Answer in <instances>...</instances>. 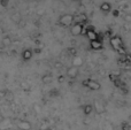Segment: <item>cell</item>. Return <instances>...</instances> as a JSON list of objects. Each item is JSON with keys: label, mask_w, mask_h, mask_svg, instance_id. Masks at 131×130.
<instances>
[{"label": "cell", "mask_w": 131, "mask_h": 130, "mask_svg": "<svg viewBox=\"0 0 131 130\" xmlns=\"http://www.w3.org/2000/svg\"><path fill=\"white\" fill-rule=\"evenodd\" d=\"M72 64H74L75 67L82 66V64H83V59H82L81 57H78V55H76V57H74V60H72Z\"/></svg>", "instance_id": "5bb4252c"}, {"label": "cell", "mask_w": 131, "mask_h": 130, "mask_svg": "<svg viewBox=\"0 0 131 130\" xmlns=\"http://www.w3.org/2000/svg\"><path fill=\"white\" fill-rule=\"evenodd\" d=\"M92 112H93V106L91 105V104H86L83 107V113L85 115H90Z\"/></svg>", "instance_id": "4fadbf2b"}, {"label": "cell", "mask_w": 131, "mask_h": 130, "mask_svg": "<svg viewBox=\"0 0 131 130\" xmlns=\"http://www.w3.org/2000/svg\"><path fill=\"white\" fill-rule=\"evenodd\" d=\"M52 81H53V76L51 74H44L41 76V83H44V84H50V83H52Z\"/></svg>", "instance_id": "7c38bea8"}, {"label": "cell", "mask_w": 131, "mask_h": 130, "mask_svg": "<svg viewBox=\"0 0 131 130\" xmlns=\"http://www.w3.org/2000/svg\"><path fill=\"white\" fill-rule=\"evenodd\" d=\"M67 76L69 78H71V80H75V78L78 76L79 74V70H78V67H75V66H71L69 67V68L67 69Z\"/></svg>", "instance_id": "ba28073f"}, {"label": "cell", "mask_w": 131, "mask_h": 130, "mask_svg": "<svg viewBox=\"0 0 131 130\" xmlns=\"http://www.w3.org/2000/svg\"><path fill=\"white\" fill-rule=\"evenodd\" d=\"M71 1H76L77 2V1H81V0H71Z\"/></svg>", "instance_id": "cb8c5ba5"}, {"label": "cell", "mask_w": 131, "mask_h": 130, "mask_svg": "<svg viewBox=\"0 0 131 130\" xmlns=\"http://www.w3.org/2000/svg\"><path fill=\"white\" fill-rule=\"evenodd\" d=\"M41 52V50L40 48H35V51H34V54L35 53H37V54H38V53H40Z\"/></svg>", "instance_id": "603a6c76"}, {"label": "cell", "mask_w": 131, "mask_h": 130, "mask_svg": "<svg viewBox=\"0 0 131 130\" xmlns=\"http://www.w3.org/2000/svg\"><path fill=\"white\" fill-rule=\"evenodd\" d=\"M109 44H111V46L120 55H122V57L127 55V51H125V48H124V44H123V40L121 39L120 36H112L111 39H109Z\"/></svg>", "instance_id": "6da1fadb"}, {"label": "cell", "mask_w": 131, "mask_h": 130, "mask_svg": "<svg viewBox=\"0 0 131 130\" xmlns=\"http://www.w3.org/2000/svg\"><path fill=\"white\" fill-rule=\"evenodd\" d=\"M74 21H75V16L72 14H63L59 17V21H58V24L61 25V27H71L74 24Z\"/></svg>", "instance_id": "7a4b0ae2"}, {"label": "cell", "mask_w": 131, "mask_h": 130, "mask_svg": "<svg viewBox=\"0 0 131 130\" xmlns=\"http://www.w3.org/2000/svg\"><path fill=\"white\" fill-rule=\"evenodd\" d=\"M46 130H48V129H46Z\"/></svg>", "instance_id": "484cf974"}, {"label": "cell", "mask_w": 131, "mask_h": 130, "mask_svg": "<svg viewBox=\"0 0 131 130\" xmlns=\"http://www.w3.org/2000/svg\"><path fill=\"white\" fill-rule=\"evenodd\" d=\"M125 21H127V22H131V15H130V14L125 15Z\"/></svg>", "instance_id": "44dd1931"}, {"label": "cell", "mask_w": 131, "mask_h": 130, "mask_svg": "<svg viewBox=\"0 0 131 130\" xmlns=\"http://www.w3.org/2000/svg\"><path fill=\"white\" fill-rule=\"evenodd\" d=\"M5 99H6V100H8L9 103L14 101V93L12 91H8V90H6V93H5Z\"/></svg>", "instance_id": "9a60e30c"}, {"label": "cell", "mask_w": 131, "mask_h": 130, "mask_svg": "<svg viewBox=\"0 0 131 130\" xmlns=\"http://www.w3.org/2000/svg\"><path fill=\"white\" fill-rule=\"evenodd\" d=\"M84 29H85V28H84V25L82 24V23L76 22L71 25V28H70V32H71L72 36L77 37V36H81V35L83 34Z\"/></svg>", "instance_id": "5b68a950"}, {"label": "cell", "mask_w": 131, "mask_h": 130, "mask_svg": "<svg viewBox=\"0 0 131 130\" xmlns=\"http://www.w3.org/2000/svg\"><path fill=\"white\" fill-rule=\"evenodd\" d=\"M63 81H64V76L63 75H60L59 77H58V82L59 83H63Z\"/></svg>", "instance_id": "d6986e66"}, {"label": "cell", "mask_w": 131, "mask_h": 130, "mask_svg": "<svg viewBox=\"0 0 131 130\" xmlns=\"http://www.w3.org/2000/svg\"><path fill=\"white\" fill-rule=\"evenodd\" d=\"M122 130H131V124L129 122H123L122 123Z\"/></svg>", "instance_id": "ac0fdd59"}, {"label": "cell", "mask_w": 131, "mask_h": 130, "mask_svg": "<svg viewBox=\"0 0 131 130\" xmlns=\"http://www.w3.org/2000/svg\"><path fill=\"white\" fill-rule=\"evenodd\" d=\"M100 10L102 12V13H105V14H107V13H109V12L112 10V5L109 4V2H107V1H105V2H102L101 5H100Z\"/></svg>", "instance_id": "30bf717a"}, {"label": "cell", "mask_w": 131, "mask_h": 130, "mask_svg": "<svg viewBox=\"0 0 131 130\" xmlns=\"http://www.w3.org/2000/svg\"><path fill=\"white\" fill-rule=\"evenodd\" d=\"M67 53H68V55H71V57H76V55H77V50H76L75 47H68Z\"/></svg>", "instance_id": "e0dca14e"}, {"label": "cell", "mask_w": 131, "mask_h": 130, "mask_svg": "<svg viewBox=\"0 0 131 130\" xmlns=\"http://www.w3.org/2000/svg\"><path fill=\"white\" fill-rule=\"evenodd\" d=\"M118 15H120V12H118L117 9H115V10L113 12V16H115V17H118Z\"/></svg>", "instance_id": "ffe728a7"}, {"label": "cell", "mask_w": 131, "mask_h": 130, "mask_svg": "<svg viewBox=\"0 0 131 130\" xmlns=\"http://www.w3.org/2000/svg\"><path fill=\"white\" fill-rule=\"evenodd\" d=\"M36 1H38V2H40V1H44V0H36Z\"/></svg>", "instance_id": "d4e9b609"}, {"label": "cell", "mask_w": 131, "mask_h": 130, "mask_svg": "<svg viewBox=\"0 0 131 130\" xmlns=\"http://www.w3.org/2000/svg\"><path fill=\"white\" fill-rule=\"evenodd\" d=\"M82 85L85 88H88L91 91H98V90L101 89V84H100L98 81L92 80V78H86L82 82Z\"/></svg>", "instance_id": "3957f363"}, {"label": "cell", "mask_w": 131, "mask_h": 130, "mask_svg": "<svg viewBox=\"0 0 131 130\" xmlns=\"http://www.w3.org/2000/svg\"><path fill=\"white\" fill-rule=\"evenodd\" d=\"M104 44H102V40L101 39H97V40H93V41H90V47L94 51H99L102 48Z\"/></svg>", "instance_id": "9c48e42d"}, {"label": "cell", "mask_w": 131, "mask_h": 130, "mask_svg": "<svg viewBox=\"0 0 131 130\" xmlns=\"http://www.w3.org/2000/svg\"><path fill=\"white\" fill-rule=\"evenodd\" d=\"M17 128L20 130H31L32 124L28 120H18L17 121Z\"/></svg>", "instance_id": "52a82bcc"}, {"label": "cell", "mask_w": 131, "mask_h": 130, "mask_svg": "<svg viewBox=\"0 0 131 130\" xmlns=\"http://www.w3.org/2000/svg\"><path fill=\"white\" fill-rule=\"evenodd\" d=\"M21 58H22V60L25 62L30 61V60L34 58V51H32L31 48H24V50L22 51V53H21Z\"/></svg>", "instance_id": "8992f818"}, {"label": "cell", "mask_w": 131, "mask_h": 130, "mask_svg": "<svg viewBox=\"0 0 131 130\" xmlns=\"http://www.w3.org/2000/svg\"><path fill=\"white\" fill-rule=\"evenodd\" d=\"M12 43H13V40H12V37H10V36L6 35V36L2 37V39H1V45L4 46V47H9V46L12 45Z\"/></svg>", "instance_id": "8fae6325"}, {"label": "cell", "mask_w": 131, "mask_h": 130, "mask_svg": "<svg viewBox=\"0 0 131 130\" xmlns=\"http://www.w3.org/2000/svg\"><path fill=\"white\" fill-rule=\"evenodd\" d=\"M10 18H12V21H13L14 23H18L21 21V15L18 13H14L13 15L10 16Z\"/></svg>", "instance_id": "2e32d148"}, {"label": "cell", "mask_w": 131, "mask_h": 130, "mask_svg": "<svg viewBox=\"0 0 131 130\" xmlns=\"http://www.w3.org/2000/svg\"><path fill=\"white\" fill-rule=\"evenodd\" d=\"M5 93H6V91L1 90V91H0V97H1V98H5Z\"/></svg>", "instance_id": "7402d4cb"}, {"label": "cell", "mask_w": 131, "mask_h": 130, "mask_svg": "<svg viewBox=\"0 0 131 130\" xmlns=\"http://www.w3.org/2000/svg\"><path fill=\"white\" fill-rule=\"evenodd\" d=\"M85 36H86V38H88L90 41L97 40V39H101L99 37V35H98V32L93 29L92 25H89V27L85 28Z\"/></svg>", "instance_id": "277c9868"}]
</instances>
